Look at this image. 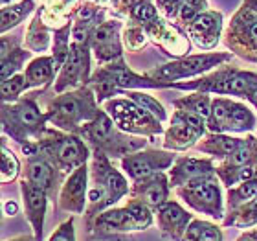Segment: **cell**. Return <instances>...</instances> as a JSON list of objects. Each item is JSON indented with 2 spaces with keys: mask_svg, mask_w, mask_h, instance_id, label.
<instances>
[{
  "mask_svg": "<svg viewBox=\"0 0 257 241\" xmlns=\"http://www.w3.org/2000/svg\"><path fill=\"white\" fill-rule=\"evenodd\" d=\"M98 114L100 111H96L90 91H81L55 100L51 105L50 120L63 129H75L81 120L96 118Z\"/></svg>",
  "mask_w": 257,
  "mask_h": 241,
  "instance_id": "cell-1",
  "label": "cell"
},
{
  "mask_svg": "<svg viewBox=\"0 0 257 241\" xmlns=\"http://www.w3.org/2000/svg\"><path fill=\"white\" fill-rule=\"evenodd\" d=\"M256 125V118L248 107L230 100L211 101L209 129L211 131H250Z\"/></svg>",
  "mask_w": 257,
  "mask_h": 241,
  "instance_id": "cell-2",
  "label": "cell"
},
{
  "mask_svg": "<svg viewBox=\"0 0 257 241\" xmlns=\"http://www.w3.org/2000/svg\"><path fill=\"white\" fill-rule=\"evenodd\" d=\"M107 111L110 112L112 120L125 131L133 133H160V120L147 112L140 105H134L127 100H114L107 103Z\"/></svg>",
  "mask_w": 257,
  "mask_h": 241,
  "instance_id": "cell-3",
  "label": "cell"
},
{
  "mask_svg": "<svg viewBox=\"0 0 257 241\" xmlns=\"http://www.w3.org/2000/svg\"><path fill=\"white\" fill-rule=\"evenodd\" d=\"M41 149L63 169L83 166L88 157L86 146L77 136H51L42 144Z\"/></svg>",
  "mask_w": 257,
  "mask_h": 241,
  "instance_id": "cell-4",
  "label": "cell"
},
{
  "mask_svg": "<svg viewBox=\"0 0 257 241\" xmlns=\"http://www.w3.org/2000/svg\"><path fill=\"white\" fill-rule=\"evenodd\" d=\"M204 118L193 114L189 111H176L171 122V129L166 134V148L184 149L204 134Z\"/></svg>",
  "mask_w": 257,
  "mask_h": 241,
  "instance_id": "cell-5",
  "label": "cell"
},
{
  "mask_svg": "<svg viewBox=\"0 0 257 241\" xmlns=\"http://www.w3.org/2000/svg\"><path fill=\"white\" fill-rule=\"evenodd\" d=\"M42 122L44 118L34 100L20 101L15 107H4V127L17 140H22V133L37 131Z\"/></svg>",
  "mask_w": 257,
  "mask_h": 241,
  "instance_id": "cell-6",
  "label": "cell"
},
{
  "mask_svg": "<svg viewBox=\"0 0 257 241\" xmlns=\"http://www.w3.org/2000/svg\"><path fill=\"white\" fill-rule=\"evenodd\" d=\"M228 54H221V56H191V57L178 59L174 63L164 65V67L153 70L151 75L156 79H178V77H188V75H195L200 72H206L209 68L217 67L221 61L228 59Z\"/></svg>",
  "mask_w": 257,
  "mask_h": 241,
  "instance_id": "cell-7",
  "label": "cell"
},
{
  "mask_svg": "<svg viewBox=\"0 0 257 241\" xmlns=\"http://www.w3.org/2000/svg\"><path fill=\"white\" fill-rule=\"evenodd\" d=\"M180 193L197 210H202L213 217H221V214H223L221 190H219L215 181H211L209 177L191 181V183H188V188H184Z\"/></svg>",
  "mask_w": 257,
  "mask_h": 241,
  "instance_id": "cell-8",
  "label": "cell"
},
{
  "mask_svg": "<svg viewBox=\"0 0 257 241\" xmlns=\"http://www.w3.org/2000/svg\"><path fill=\"white\" fill-rule=\"evenodd\" d=\"M173 157L169 153H162V151H145V153H136V155H129L123 158V169L127 175L140 181V179H147L153 175L164 169L171 164Z\"/></svg>",
  "mask_w": 257,
  "mask_h": 241,
  "instance_id": "cell-9",
  "label": "cell"
},
{
  "mask_svg": "<svg viewBox=\"0 0 257 241\" xmlns=\"http://www.w3.org/2000/svg\"><path fill=\"white\" fill-rule=\"evenodd\" d=\"M94 169H96V181L98 184H101L100 193L101 197H107V204L110 203H116L121 195L127 193V183L121 175L114 171L112 167L107 164V160L103 158L100 151L96 153V164H94Z\"/></svg>",
  "mask_w": 257,
  "mask_h": 241,
  "instance_id": "cell-10",
  "label": "cell"
},
{
  "mask_svg": "<svg viewBox=\"0 0 257 241\" xmlns=\"http://www.w3.org/2000/svg\"><path fill=\"white\" fill-rule=\"evenodd\" d=\"M88 75V44L74 42L70 48L68 61L61 72L57 83V91H63L68 85H77L79 81H86Z\"/></svg>",
  "mask_w": 257,
  "mask_h": 241,
  "instance_id": "cell-11",
  "label": "cell"
},
{
  "mask_svg": "<svg viewBox=\"0 0 257 241\" xmlns=\"http://www.w3.org/2000/svg\"><path fill=\"white\" fill-rule=\"evenodd\" d=\"M118 30H120V22L108 20L92 32V44L100 61H112V59L121 57Z\"/></svg>",
  "mask_w": 257,
  "mask_h": 241,
  "instance_id": "cell-12",
  "label": "cell"
},
{
  "mask_svg": "<svg viewBox=\"0 0 257 241\" xmlns=\"http://www.w3.org/2000/svg\"><path fill=\"white\" fill-rule=\"evenodd\" d=\"M221 26H223V15L221 13H217V11H204L202 15H199L191 22L189 32L199 46L211 48L219 41Z\"/></svg>",
  "mask_w": 257,
  "mask_h": 241,
  "instance_id": "cell-13",
  "label": "cell"
},
{
  "mask_svg": "<svg viewBox=\"0 0 257 241\" xmlns=\"http://www.w3.org/2000/svg\"><path fill=\"white\" fill-rule=\"evenodd\" d=\"M85 191H86V166H79L70 175L61 191V206L72 212H81L85 208Z\"/></svg>",
  "mask_w": 257,
  "mask_h": 241,
  "instance_id": "cell-14",
  "label": "cell"
},
{
  "mask_svg": "<svg viewBox=\"0 0 257 241\" xmlns=\"http://www.w3.org/2000/svg\"><path fill=\"white\" fill-rule=\"evenodd\" d=\"M22 193H24V204H26V214L28 219L32 221L35 228V236L37 240L42 234V221H44V212H46V191L37 188L35 184L22 183Z\"/></svg>",
  "mask_w": 257,
  "mask_h": 241,
  "instance_id": "cell-15",
  "label": "cell"
},
{
  "mask_svg": "<svg viewBox=\"0 0 257 241\" xmlns=\"http://www.w3.org/2000/svg\"><path fill=\"white\" fill-rule=\"evenodd\" d=\"M96 79L98 81H107L114 87H125V89H131V87H158V83H151V79H147V77H141V75H136L134 72H131L121 61L116 63V65L107 67L103 72H98Z\"/></svg>",
  "mask_w": 257,
  "mask_h": 241,
  "instance_id": "cell-16",
  "label": "cell"
},
{
  "mask_svg": "<svg viewBox=\"0 0 257 241\" xmlns=\"http://www.w3.org/2000/svg\"><path fill=\"white\" fill-rule=\"evenodd\" d=\"M213 173V166L209 160H199V158H180L176 162L174 169H171V181L174 184H184L204 179Z\"/></svg>",
  "mask_w": 257,
  "mask_h": 241,
  "instance_id": "cell-17",
  "label": "cell"
},
{
  "mask_svg": "<svg viewBox=\"0 0 257 241\" xmlns=\"http://www.w3.org/2000/svg\"><path fill=\"white\" fill-rule=\"evenodd\" d=\"M138 197L141 203L149 206H162L167 197V184L164 175H153L143 179V183L138 186Z\"/></svg>",
  "mask_w": 257,
  "mask_h": 241,
  "instance_id": "cell-18",
  "label": "cell"
},
{
  "mask_svg": "<svg viewBox=\"0 0 257 241\" xmlns=\"http://www.w3.org/2000/svg\"><path fill=\"white\" fill-rule=\"evenodd\" d=\"M158 214H160V223L162 228L169 232L173 238H178L182 230L186 228V224L189 221V214L184 212L182 208L174 203H166L158 208Z\"/></svg>",
  "mask_w": 257,
  "mask_h": 241,
  "instance_id": "cell-19",
  "label": "cell"
},
{
  "mask_svg": "<svg viewBox=\"0 0 257 241\" xmlns=\"http://www.w3.org/2000/svg\"><path fill=\"white\" fill-rule=\"evenodd\" d=\"M55 59L53 57H39L30 63V67L26 68L24 77L28 81V87L34 85H44L51 81L53 70H55Z\"/></svg>",
  "mask_w": 257,
  "mask_h": 241,
  "instance_id": "cell-20",
  "label": "cell"
},
{
  "mask_svg": "<svg viewBox=\"0 0 257 241\" xmlns=\"http://www.w3.org/2000/svg\"><path fill=\"white\" fill-rule=\"evenodd\" d=\"M28 181L35 184L37 188L48 191L53 186V181H55L53 166L44 158L30 162V166H28Z\"/></svg>",
  "mask_w": 257,
  "mask_h": 241,
  "instance_id": "cell-21",
  "label": "cell"
},
{
  "mask_svg": "<svg viewBox=\"0 0 257 241\" xmlns=\"http://www.w3.org/2000/svg\"><path fill=\"white\" fill-rule=\"evenodd\" d=\"M100 224H107L110 228H116V230H140L136 221L133 219L131 212L125 208V210H110L107 214L98 219Z\"/></svg>",
  "mask_w": 257,
  "mask_h": 241,
  "instance_id": "cell-22",
  "label": "cell"
},
{
  "mask_svg": "<svg viewBox=\"0 0 257 241\" xmlns=\"http://www.w3.org/2000/svg\"><path fill=\"white\" fill-rule=\"evenodd\" d=\"M242 142L244 140L232 138V136H209L206 144L202 146V149L211 153V155H219V157H226V155L230 157Z\"/></svg>",
  "mask_w": 257,
  "mask_h": 241,
  "instance_id": "cell-23",
  "label": "cell"
},
{
  "mask_svg": "<svg viewBox=\"0 0 257 241\" xmlns=\"http://www.w3.org/2000/svg\"><path fill=\"white\" fill-rule=\"evenodd\" d=\"M174 105L180 111H189V112L204 118V120L209 118V114H211V101L204 94H195V96H189V98L174 101Z\"/></svg>",
  "mask_w": 257,
  "mask_h": 241,
  "instance_id": "cell-24",
  "label": "cell"
},
{
  "mask_svg": "<svg viewBox=\"0 0 257 241\" xmlns=\"http://www.w3.org/2000/svg\"><path fill=\"white\" fill-rule=\"evenodd\" d=\"M184 241H223L221 230L204 221H195L188 228Z\"/></svg>",
  "mask_w": 257,
  "mask_h": 241,
  "instance_id": "cell-25",
  "label": "cell"
},
{
  "mask_svg": "<svg viewBox=\"0 0 257 241\" xmlns=\"http://www.w3.org/2000/svg\"><path fill=\"white\" fill-rule=\"evenodd\" d=\"M32 9H34V0H24V2H20L17 6L2 8V32L17 26Z\"/></svg>",
  "mask_w": 257,
  "mask_h": 241,
  "instance_id": "cell-26",
  "label": "cell"
},
{
  "mask_svg": "<svg viewBox=\"0 0 257 241\" xmlns=\"http://www.w3.org/2000/svg\"><path fill=\"white\" fill-rule=\"evenodd\" d=\"M254 199H257V179L244 181L237 190L230 191V206L232 208L244 206Z\"/></svg>",
  "mask_w": 257,
  "mask_h": 241,
  "instance_id": "cell-27",
  "label": "cell"
},
{
  "mask_svg": "<svg viewBox=\"0 0 257 241\" xmlns=\"http://www.w3.org/2000/svg\"><path fill=\"white\" fill-rule=\"evenodd\" d=\"M68 32L70 26H65L63 30L55 32V42H53V59H55V67H61L68 61L70 56V46H68Z\"/></svg>",
  "mask_w": 257,
  "mask_h": 241,
  "instance_id": "cell-28",
  "label": "cell"
},
{
  "mask_svg": "<svg viewBox=\"0 0 257 241\" xmlns=\"http://www.w3.org/2000/svg\"><path fill=\"white\" fill-rule=\"evenodd\" d=\"M28 57H30V52H24V50H11L9 52L8 57L2 59V81H4V79H9V77H13L15 72L22 67V63H24Z\"/></svg>",
  "mask_w": 257,
  "mask_h": 241,
  "instance_id": "cell-29",
  "label": "cell"
},
{
  "mask_svg": "<svg viewBox=\"0 0 257 241\" xmlns=\"http://www.w3.org/2000/svg\"><path fill=\"white\" fill-rule=\"evenodd\" d=\"M129 96H131V100H133L136 105H140L141 109H145V111L151 112L156 120H160V122L166 120V111H164V107H162L156 100H153L151 96L141 94V92H131Z\"/></svg>",
  "mask_w": 257,
  "mask_h": 241,
  "instance_id": "cell-30",
  "label": "cell"
},
{
  "mask_svg": "<svg viewBox=\"0 0 257 241\" xmlns=\"http://www.w3.org/2000/svg\"><path fill=\"white\" fill-rule=\"evenodd\" d=\"M131 17L138 20L140 24H151L153 20H156V8L151 4V0H138L131 8Z\"/></svg>",
  "mask_w": 257,
  "mask_h": 241,
  "instance_id": "cell-31",
  "label": "cell"
},
{
  "mask_svg": "<svg viewBox=\"0 0 257 241\" xmlns=\"http://www.w3.org/2000/svg\"><path fill=\"white\" fill-rule=\"evenodd\" d=\"M28 89V81L24 75H13L9 79L2 81V100L4 101H13L18 98V94Z\"/></svg>",
  "mask_w": 257,
  "mask_h": 241,
  "instance_id": "cell-32",
  "label": "cell"
},
{
  "mask_svg": "<svg viewBox=\"0 0 257 241\" xmlns=\"http://www.w3.org/2000/svg\"><path fill=\"white\" fill-rule=\"evenodd\" d=\"M206 6H207L206 0H184L182 8H180V11H178V17H180L182 22H186V24L189 22L191 24L199 15L204 13Z\"/></svg>",
  "mask_w": 257,
  "mask_h": 241,
  "instance_id": "cell-33",
  "label": "cell"
},
{
  "mask_svg": "<svg viewBox=\"0 0 257 241\" xmlns=\"http://www.w3.org/2000/svg\"><path fill=\"white\" fill-rule=\"evenodd\" d=\"M127 210L131 212V216H133V219L136 221L138 228H145V226L151 223V212L145 203H141V201H133V203H129Z\"/></svg>",
  "mask_w": 257,
  "mask_h": 241,
  "instance_id": "cell-34",
  "label": "cell"
},
{
  "mask_svg": "<svg viewBox=\"0 0 257 241\" xmlns=\"http://www.w3.org/2000/svg\"><path fill=\"white\" fill-rule=\"evenodd\" d=\"M235 226H250V224L257 223V199H254L252 203L244 204L240 208V212L237 214V219L232 221Z\"/></svg>",
  "mask_w": 257,
  "mask_h": 241,
  "instance_id": "cell-35",
  "label": "cell"
},
{
  "mask_svg": "<svg viewBox=\"0 0 257 241\" xmlns=\"http://www.w3.org/2000/svg\"><path fill=\"white\" fill-rule=\"evenodd\" d=\"M18 171V162L13 157V153H9L6 148H2V181L8 183L11 179H15Z\"/></svg>",
  "mask_w": 257,
  "mask_h": 241,
  "instance_id": "cell-36",
  "label": "cell"
},
{
  "mask_svg": "<svg viewBox=\"0 0 257 241\" xmlns=\"http://www.w3.org/2000/svg\"><path fill=\"white\" fill-rule=\"evenodd\" d=\"M250 158H252V148H250V142L244 140L239 148L228 157V164L232 167H240V166H244Z\"/></svg>",
  "mask_w": 257,
  "mask_h": 241,
  "instance_id": "cell-37",
  "label": "cell"
},
{
  "mask_svg": "<svg viewBox=\"0 0 257 241\" xmlns=\"http://www.w3.org/2000/svg\"><path fill=\"white\" fill-rule=\"evenodd\" d=\"M184 0H158V8L166 13L167 17L178 15V11L182 8Z\"/></svg>",
  "mask_w": 257,
  "mask_h": 241,
  "instance_id": "cell-38",
  "label": "cell"
},
{
  "mask_svg": "<svg viewBox=\"0 0 257 241\" xmlns=\"http://www.w3.org/2000/svg\"><path fill=\"white\" fill-rule=\"evenodd\" d=\"M50 241H74V228H72V221L65 223L57 232L51 236Z\"/></svg>",
  "mask_w": 257,
  "mask_h": 241,
  "instance_id": "cell-39",
  "label": "cell"
},
{
  "mask_svg": "<svg viewBox=\"0 0 257 241\" xmlns=\"http://www.w3.org/2000/svg\"><path fill=\"white\" fill-rule=\"evenodd\" d=\"M17 212V204L15 203H6V216H15Z\"/></svg>",
  "mask_w": 257,
  "mask_h": 241,
  "instance_id": "cell-40",
  "label": "cell"
},
{
  "mask_svg": "<svg viewBox=\"0 0 257 241\" xmlns=\"http://www.w3.org/2000/svg\"><path fill=\"white\" fill-rule=\"evenodd\" d=\"M248 100L252 101V103L256 105V109H257V91H254V92H252V94H250V96H248Z\"/></svg>",
  "mask_w": 257,
  "mask_h": 241,
  "instance_id": "cell-41",
  "label": "cell"
},
{
  "mask_svg": "<svg viewBox=\"0 0 257 241\" xmlns=\"http://www.w3.org/2000/svg\"><path fill=\"white\" fill-rule=\"evenodd\" d=\"M248 2H250V6H252V8L257 11V0H248Z\"/></svg>",
  "mask_w": 257,
  "mask_h": 241,
  "instance_id": "cell-42",
  "label": "cell"
},
{
  "mask_svg": "<svg viewBox=\"0 0 257 241\" xmlns=\"http://www.w3.org/2000/svg\"><path fill=\"white\" fill-rule=\"evenodd\" d=\"M17 241H26V240H17Z\"/></svg>",
  "mask_w": 257,
  "mask_h": 241,
  "instance_id": "cell-43",
  "label": "cell"
},
{
  "mask_svg": "<svg viewBox=\"0 0 257 241\" xmlns=\"http://www.w3.org/2000/svg\"><path fill=\"white\" fill-rule=\"evenodd\" d=\"M246 241H250V240H246Z\"/></svg>",
  "mask_w": 257,
  "mask_h": 241,
  "instance_id": "cell-44",
  "label": "cell"
}]
</instances>
